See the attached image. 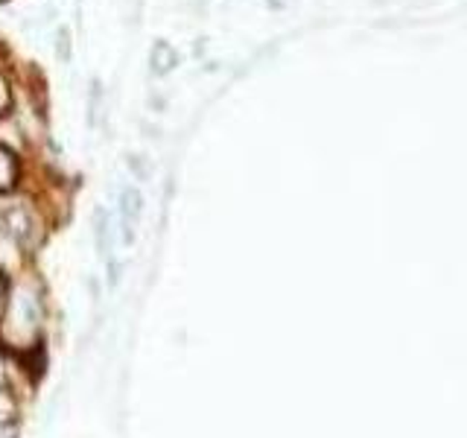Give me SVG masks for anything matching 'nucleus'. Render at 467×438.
Here are the masks:
<instances>
[{
    "instance_id": "nucleus-7",
    "label": "nucleus",
    "mask_w": 467,
    "mask_h": 438,
    "mask_svg": "<svg viewBox=\"0 0 467 438\" xmlns=\"http://www.w3.org/2000/svg\"><path fill=\"white\" fill-rule=\"evenodd\" d=\"M99 109H102V85L99 79L91 82V94H88V126H97V117H99Z\"/></svg>"
},
{
    "instance_id": "nucleus-11",
    "label": "nucleus",
    "mask_w": 467,
    "mask_h": 438,
    "mask_svg": "<svg viewBox=\"0 0 467 438\" xmlns=\"http://www.w3.org/2000/svg\"><path fill=\"white\" fill-rule=\"evenodd\" d=\"M0 307H4V284H0Z\"/></svg>"
},
{
    "instance_id": "nucleus-1",
    "label": "nucleus",
    "mask_w": 467,
    "mask_h": 438,
    "mask_svg": "<svg viewBox=\"0 0 467 438\" xmlns=\"http://www.w3.org/2000/svg\"><path fill=\"white\" fill-rule=\"evenodd\" d=\"M140 216H143V193L138 187L129 184L120 190V237H123V245L135 243Z\"/></svg>"
},
{
    "instance_id": "nucleus-10",
    "label": "nucleus",
    "mask_w": 467,
    "mask_h": 438,
    "mask_svg": "<svg viewBox=\"0 0 467 438\" xmlns=\"http://www.w3.org/2000/svg\"><path fill=\"white\" fill-rule=\"evenodd\" d=\"M0 438H15V433H12V423H0Z\"/></svg>"
},
{
    "instance_id": "nucleus-3",
    "label": "nucleus",
    "mask_w": 467,
    "mask_h": 438,
    "mask_svg": "<svg viewBox=\"0 0 467 438\" xmlns=\"http://www.w3.org/2000/svg\"><path fill=\"white\" fill-rule=\"evenodd\" d=\"M150 62H152V73L155 77H167V73L179 65V53L172 50V44L164 41V38H158L152 44V53H150Z\"/></svg>"
},
{
    "instance_id": "nucleus-6",
    "label": "nucleus",
    "mask_w": 467,
    "mask_h": 438,
    "mask_svg": "<svg viewBox=\"0 0 467 438\" xmlns=\"http://www.w3.org/2000/svg\"><path fill=\"white\" fill-rule=\"evenodd\" d=\"M126 167L131 170L138 182H150L152 179V167H150V158L146 155H126Z\"/></svg>"
},
{
    "instance_id": "nucleus-5",
    "label": "nucleus",
    "mask_w": 467,
    "mask_h": 438,
    "mask_svg": "<svg viewBox=\"0 0 467 438\" xmlns=\"http://www.w3.org/2000/svg\"><path fill=\"white\" fill-rule=\"evenodd\" d=\"M56 58L62 65H70V58H73V38H70V29L62 26L56 33Z\"/></svg>"
},
{
    "instance_id": "nucleus-4",
    "label": "nucleus",
    "mask_w": 467,
    "mask_h": 438,
    "mask_svg": "<svg viewBox=\"0 0 467 438\" xmlns=\"http://www.w3.org/2000/svg\"><path fill=\"white\" fill-rule=\"evenodd\" d=\"M15 175H18V164H15L12 152L0 146V190H9L15 184Z\"/></svg>"
},
{
    "instance_id": "nucleus-2",
    "label": "nucleus",
    "mask_w": 467,
    "mask_h": 438,
    "mask_svg": "<svg viewBox=\"0 0 467 438\" xmlns=\"http://www.w3.org/2000/svg\"><path fill=\"white\" fill-rule=\"evenodd\" d=\"M94 245L102 260L114 257V231H111V219L106 208H94Z\"/></svg>"
},
{
    "instance_id": "nucleus-9",
    "label": "nucleus",
    "mask_w": 467,
    "mask_h": 438,
    "mask_svg": "<svg viewBox=\"0 0 467 438\" xmlns=\"http://www.w3.org/2000/svg\"><path fill=\"white\" fill-rule=\"evenodd\" d=\"M85 284H88V292H91L94 307H99V301H102V284H99V277H97V275H88V277H85Z\"/></svg>"
},
{
    "instance_id": "nucleus-12",
    "label": "nucleus",
    "mask_w": 467,
    "mask_h": 438,
    "mask_svg": "<svg viewBox=\"0 0 467 438\" xmlns=\"http://www.w3.org/2000/svg\"><path fill=\"white\" fill-rule=\"evenodd\" d=\"M0 377H4V365H0Z\"/></svg>"
},
{
    "instance_id": "nucleus-8",
    "label": "nucleus",
    "mask_w": 467,
    "mask_h": 438,
    "mask_svg": "<svg viewBox=\"0 0 467 438\" xmlns=\"http://www.w3.org/2000/svg\"><path fill=\"white\" fill-rule=\"evenodd\" d=\"M15 412H18V403L6 389H0V423H12Z\"/></svg>"
}]
</instances>
